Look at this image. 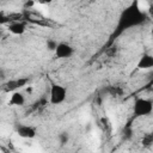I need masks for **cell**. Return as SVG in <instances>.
Returning a JSON list of instances; mask_svg holds the SVG:
<instances>
[{"label":"cell","instance_id":"1","mask_svg":"<svg viewBox=\"0 0 153 153\" xmlns=\"http://www.w3.org/2000/svg\"><path fill=\"white\" fill-rule=\"evenodd\" d=\"M143 22H145V13L137 7L136 4H133L122 12L114 36H118L123 31H126L133 26L140 25Z\"/></svg>","mask_w":153,"mask_h":153},{"label":"cell","instance_id":"2","mask_svg":"<svg viewBox=\"0 0 153 153\" xmlns=\"http://www.w3.org/2000/svg\"><path fill=\"white\" fill-rule=\"evenodd\" d=\"M153 111V103L149 98L137 97L133 103V114L136 117L149 116Z\"/></svg>","mask_w":153,"mask_h":153},{"label":"cell","instance_id":"3","mask_svg":"<svg viewBox=\"0 0 153 153\" xmlns=\"http://www.w3.org/2000/svg\"><path fill=\"white\" fill-rule=\"evenodd\" d=\"M67 88L63 85L53 82L49 88V103L51 105H60L67 99Z\"/></svg>","mask_w":153,"mask_h":153},{"label":"cell","instance_id":"4","mask_svg":"<svg viewBox=\"0 0 153 153\" xmlns=\"http://www.w3.org/2000/svg\"><path fill=\"white\" fill-rule=\"evenodd\" d=\"M74 48L73 45H71L67 42H59L55 50H54V55L56 59H68L71 56H73L74 54Z\"/></svg>","mask_w":153,"mask_h":153},{"label":"cell","instance_id":"5","mask_svg":"<svg viewBox=\"0 0 153 153\" xmlns=\"http://www.w3.org/2000/svg\"><path fill=\"white\" fill-rule=\"evenodd\" d=\"M16 133H17V135H18L19 137H22V139L31 140V139H35V137H36V135H37V129H36V127H33V126L19 123V124L16 127Z\"/></svg>","mask_w":153,"mask_h":153},{"label":"cell","instance_id":"6","mask_svg":"<svg viewBox=\"0 0 153 153\" xmlns=\"http://www.w3.org/2000/svg\"><path fill=\"white\" fill-rule=\"evenodd\" d=\"M7 30L16 36H22L26 31V24L23 20H13L7 24Z\"/></svg>","mask_w":153,"mask_h":153},{"label":"cell","instance_id":"7","mask_svg":"<svg viewBox=\"0 0 153 153\" xmlns=\"http://www.w3.org/2000/svg\"><path fill=\"white\" fill-rule=\"evenodd\" d=\"M136 68L140 71H148L153 68V56L149 53H143L136 63Z\"/></svg>","mask_w":153,"mask_h":153},{"label":"cell","instance_id":"8","mask_svg":"<svg viewBox=\"0 0 153 153\" xmlns=\"http://www.w3.org/2000/svg\"><path fill=\"white\" fill-rule=\"evenodd\" d=\"M27 82H29V78H20V79L10 80L5 85V91L6 92H13V91H16V90L25 86Z\"/></svg>","mask_w":153,"mask_h":153},{"label":"cell","instance_id":"9","mask_svg":"<svg viewBox=\"0 0 153 153\" xmlns=\"http://www.w3.org/2000/svg\"><path fill=\"white\" fill-rule=\"evenodd\" d=\"M25 94L22 91H13L10 99H8V105L11 106H23L25 104Z\"/></svg>","mask_w":153,"mask_h":153},{"label":"cell","instance_id":"10","mask_svg":"<svg viewBox=\"0 0 153 153\" xmlns=\"http://www.w3.org/2000/svg\"><path fill=\"white\" fill-rule=\"evenodd\" d=\"M108 92H109L112 97H120V96H122L123 90H122V87H120V86H109V87H108Z\"/></svg>","mask_w":153,"mask_h":153},{"label":"cell","instance_id":"11","mask_svg":"<svg viewBox=\"0 0 153 153\" xmlns=\"http://www.w3.org/2000/svg\"><path fill=\"white\" fill-rule=\"evenodd\" d=\"M57 140H59V142H60V145H66V143H68V141H69V134L67 133V131H61L59 135H57Z\"/></svg>","mask_w":153,"mask_h":153},{"label":"cell","instance_id":"12","mask_svg":"<svg viewBox=\"0 0 153 153\" xmlns=\"http://www.w3.org/2000/svg\"><path fill=\"white\" fill-rule=\"evenodd\" d=\"M56 45H57V42L55 39H53V38H48L47 42H45V47H47V49L49 51H54Z\"/></svg>","mask_w":153,"mask_h":153},{"label":"cell","instance_id":"13","mask_svg":"<svg viewBox=\"0 0 153 153\" xmlns=\"http://www.w3.org/2000/svg\"><path fill=\"white\" fill-rule=\"evenodd\" d=\"M142 142H143V145H145V146H151V145H152V142H153V137H152V135H151V134L145 135V136H143Z\"/></svg>","mask_w":153,"mask_h":153},{"label":"cell","instance_id":"14","mask_svg":"<svg viewBox=\"0 0 153 153\" xmlns=\"http://www.w3.org/2000/svg\"><path fill=\"white\" fill-rule=\"evenodd\" d=\"M35 4H36L35 0H26V1L24 2V8H25V10H30V8H32V7L35 6Z\"/></svg>","mask_w":153,"mask_h":153},{"label":"cell","instance_id":"15","mask_svg":"<svg viewBox=\"0 0 153 153\" xmlns=\"http://www.w3.org/2000/svg\"><path fill=\"white\" fill-rule=\"evenodd\" d=\"M37 4H39V5H50L54 0H35Z\"/></svg>","mask_w":153,"mask_h":153},{"label":"cell","instance_id":"16","mask_svg":"<svg viewBox=\"0 0 153 153\" xmlns=\"http://www.w3.org/2000/svg\"><path fill=\"white\" fill-rule=\"evenodd\" d=\"M2 79H5V73H4V71H0V80H2Z\"/></svg>","mask_w":153,"mask_h":153},{"label":"cell","instance_id":"17","mask_svg":"<svg viewBox=\"0 0 153 153\" xmlns=\"http://www.w3.org/2000/svg\"><path fill=\"white\" fill-rule=\"evenodd\" d=\"M4 1H11V0H4Z\"/></svg>","mask_w":153,"mask_h":153},{"label":"cell","instance_id":"18","mask_svg":"<svg viewBox=\"0 0 153 153\" xmlns=\"http://www.w3.org/2000/svg\"><path fill=\"white\" fill-rule=\"evenodd\" d=\"M0 105H1V100H0Z\"/></svg>","mask_w":153,"mask_h":153}]
</instances>
